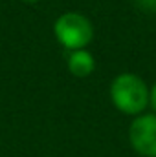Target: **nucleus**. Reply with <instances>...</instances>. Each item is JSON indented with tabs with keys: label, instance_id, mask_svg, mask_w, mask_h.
I'll return each instance as SVG.
<instances>
[{
	"label": "nucleus",
	"instance_id": "7ed1b4c3",
	"mask_svg": "<svg viewBox=\"0 0 156 157\" xmlns=\"http://www.w3.org/2000/svg\"><path fill=\"white\" fill-rule=\"evenodd\" d=\"M129 143L142 157H156V113H142L129 126Z\"/></svg>",
	"mask_w": 156,
	"mask_h": 157
},
{
	"label": "nucleus",
	"instance_id": "20e7f679",
	"mask_svg": "<svg viewBox=\"0 0 156 157\" xmlns=\"http://www.w3.org/2000/svg\"><path fill=\"white\" fill-rule=\"evenodd\" d=\"M66 68L68 71L77 78L90 77L96 70V59L88 49H76L68 53L66 59Z\"/></svg>",
	"mask_w": 156,
	"mask_h": 157
},
{
	"label": "nucleus",
	"instance_id": "f03ea898",
	"mask_svg": "<svg viewBox=\"0 0 156 157\" xmlns=\"http://www.w3.org/2000/svg\"><path fill=\"white\" fill-rule=\"evenodd\" d=\"M53 35L68 51L86 49L94 40V24L81 11H64L53 22Z\"/></svg>",
	"mask_w": 156,
	"mask_h": 157
},
{
	"label": "nucleus",
	"instance_id": "f257e3e1",
	"mask_svg": "<svg viewBox=\"0 0 156 157\" xmlns=\"http://www.w3.org/2000/svg\"><path fill=\"white\" fill-rule=\"evenodd\" d=\"M110 102L125 115H142L149 106V86L145 80L130 71H123L110 82Z\"/></svg>",
	"mask_w": 156,
	"mask_h": 157
},
{
	"label": "nucleus",
	"instance_id": "423d86ee",
	"mask_svg": "<svg viewBox=\"0 0 156 157\" xmlns=\"http://www.w3.org/2000/svg\"><path fill=\"white\" fill-rule=\"evenodd\" d=\"M149 106L153 108V112L156 113V82L149 88Z\"/></svg>",
	"mask_w": 156,
	"mask_h": 157
},
{
	"label": "nucleus",
	"instance_id": "39448f33",
	"mask_svg": "<svg viewBox=\"0 0 156 157\" xmlns=\"http://www.w3.org/2000/svg\"><path fill=\"white\" fill-rule=\"evenodd\" d=\"M134 4L145 11V13H151V15H156V0H134Z\"/></svg>",
	"mask_w": 156,
	"mask_h": 157
},
{
	"label": "nucleus",
	"instance_id": "0eeeda50",
	"mask_svg": "<svg viewBox=\"0 0 156 157\" xmlns=\"http://www.w3.org/2000/svg\"><path fill=\"white\" fill-rule=\"evenodd\" d=\"M20 2H24V4H37L40 0H20Z\"/></svg>",
	"mask_w": 156,
	"mask_h": 157
}]
</instances>
